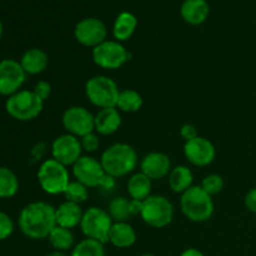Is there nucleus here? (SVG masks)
<instances>
[{"label": "nucleus", "instance_id": "20", "mask_svg": "<svg viewBox=\"0 0 256 256\" xmlns=\"http://www.w3.org/2000/svg\"><path fill=\"white\" fill-rule=\"evenodd\" d=\"M210 6L206 0H184L180 14L184 22L190 25H200L208 19Z\"/></svg>", "mask_w": 256, "mask_h": 256}, {"label": "nucleus", "instance_id": "41", "mask_svg": "<svg viewBox=\"0 0 256 256\" xmlns=\"http://www.w3.org/2000/svg\"><path fill=\"white\" fill-rule=\"evenodd\" d=\"M2 34H4V25H2V20H0V40H2Z\"/></svg>", "mask_w": 256, "mask_h": 256}, {"label": "nucleus", "instance_id": "18", "mask_svg": "<svg viewBox=\"0 0 256 256\" xmlns=\"http://www.w3.org/2000/svg\"><path fill=\"white\" fill-rule=\"evenodd\" d=\"M82 215H84V212H82V206L79 204L66 202V200L58 208H55L56 225L58 226L66 228V229L70 230L76 226H80Z\"/></svg>", "mask_w": 256, "mask_h": 256}, {"label": "nucleus", "instance_id": "9", "mask_svg": "<svg viewBox=\"0 0 256 256\" xmlns=\"http://www.w3.org/2000/svg\"><path fill=\"white\" fill-rule=\"evenodd\" d=\"M92 60L99 68L105 70H116L124 66L130 59L128 50L116 40H105L95 46L92 52Z\"/></svg>", "mask_w": 256, "mask_h": 256}, {"label": "nucleus", "instance_id": "40", "mask_svg": "<svg viewBox=\"0 0 256 256\" xmlns=\"http://www.w3.org/2000/svg\"><path fill=\"white\" fill-rule=\"evenodd\" d=\"M44 256H70V255H68L66 252H58V250H54V252H48V254H45Z\"/></svg>", "mask_w": 256, "mask_h": 256}, {"label": "nucleus", "instance_id": "34", "mask_svg": "<svg viewBox=\"0 0 256 256\" xmlns=\"http://www.w3.org/2000/svg\"><path fill=\"white\" fill-rule=\"evenodd\" d=\"M32 92H35V95H36L39 99H42V102H45L49 99L50 95H52V85H50V82H45V80H40V82H38L36 84H35Z\"/></svg>", "mask_w": 256, "mask_h": 256}, {"label": "nucleus", "instance_id": "27", "mask_svg": "<svg viewBox=\"0 0 256 256\" xmlns=\"http://www.w3.org/2000/svg\"><path fill=\"white\" fill-rule=\"evenodd\" d=\"M142 104H144V100L136 90H120L116 102V108L120 110V112H136L142 109Z\"/></svg>", "mask_w": 256, "mask_h": 256}, {"label": "nucleus", "instance_id": "23", "mask_svg": "<svg viewBox=\"0 0 256 256\" xmlns=\"http://www.w3.org/2000/svg\"><path fill=\"white\" fill-rule=\"evenodd\" d=\"M168 176H169L168 182H169L170 189L180 195L184 194L186 190H189L192 186V182H194L192 172L189 169V166H185V165L172 168Z\"/></svg>", "mask_w": 256, "mask_h": 256}, {"label": "nucleus", "instance_id": "36", "mask_svg": "<svg viewBox=\"0 0 256 256\" xmlns=\"http://www.w3.org/2000/svg\"><path fill=\"white\" fill-rule=\"evenodd\" d=\"M244 204L245 208H246L250 212L256 214V186L250 189L249 192H248V194L245 195Z\"/></svg>", "mask_w": 256, "mask_h": 256}, {"label": "nucleus", "instance_id": "38", "mask_svg": "<svg viewBox=\"0 0 256 256\" xmlns=\"http://www.w3.org/2000/svg\"><path fill=\"white\" fill-rule=\"evenodd\" d=\"M142 209V202H140V200L130 199V212H132V216L140 215Z\"/></svg>", "mask_w": 256, "mask_h": 256}, {"label": "nucleus", "instance_id": "13", "mask_svg": "<svg viewBox=\"0 0 256 256\" xmlns=\"http://www.w3.org/2000/svg\"><path fill=\"white\" fill-rule=\"evenodd\" d=\"M82 156L79 138L70 134L59 135L52 144V158L64 166H72Z\"/></svg>", "mask_w": 256, "mask_h": 256}, {"label": "nucleus", "instance_id": "6", "mask_svg": "<svg viewBox=\"0 0 256 256\" xmlns=\"http://www.w3.org/2000/svg\"><path fill=\"white\" fill-rule=\"evenodd\" d=\"M36 176L39 186L49 195L64 194L65 189L72 182L68 168L52 158L44 160L40 164Z\"/></svg>", "mask_w": 256, "mask_h": 256}, {"label": "nucleus", "instance_id": "21", "mask_svg": "<svg viewBox=\"0 0 256 256\" xmlns=\"http://www.w3.org/2000/svg\"><path fill=\"white\" fill-rule=\"evenodd\" d=\"M109 242L118 249H128L136 242V232L129 222H114L109 232Z\"/></svg>", "mask_w": 256, "mask_h": 256}, {"label": "nucleus", "instance_id": "15", "mask_svg": "<svg viewBox=\"0 0 256 256\" xmlns=\"http://www.w3.org/2000/svg\"><path fill=\"white\" fill-rule=\"evenodd\" d=\"M184 155L194 166H208L216 156L214 144L204 136H198L190 142H185Z\"/></svg>", "mask_w": 256, "mask_h": 256}, {"label": "nucleus", "instance_id": "3", "mask_svg": "<svg viewBox=\"0 0 256 256\" xmlns=\"http://www.w3.org/2000/svg\"><path fill=\"white\" fill-rule=\"evenodd\" d=\"M180 209L190 222H205L212 219L215 206L212 196L205 192L199 185H192L189 190L182 194Z\"/></svg>", "mask_w": 256, "mask_h": 256}, {"label": "nucleus", "instance_id": "17", "mask_svg": "<svg viewBox=\"0 0 256 256\" xmlns=\"http://www.w3.org/2000/svg\"><path fill=\"white\" fill-rule=\"evenodd\" d=\"M122 112L118 108L100 109L95 115V132L99 135H112L122 126Z\"/></svg>", "mask_w": 256, "mask_h": 256}, {"label": "nucleus", "instance_id": "31", "mask_svg": "<svg viewBox=\"0 0 256 256\" xmlns=\"http://www.w3.org/2000/svg\"><path fill=\"white\" fill-rule=\"evenodd\" d=\"M200 186L210 196H214V195H218L219 192H222V189H224V179L218 174H209L202 179Z\"/></svg>", "mask_w": 256, "mask_h": 256}, {"label": "nucleus", "instance_id": "22", "mask_svg": "<svg viewBox=\"0 0 256 256\" xmlns=\"http://www.w3.org/2000/svg\"><path fill=\"white\" fill-rule=\"evenodd\" d=\"M138 26V18L130 12H122L116 16L112 26V35L119 42H126L135 32Z\"/></svg>", "mask_w": 256, "mask_h": 256}, {"label": "nucleus", "instance_id": "10", "mask_svg": "<svg viewBox=\"0 0 256 256\" xmlns=\"http://www.w3.org/2000/svg\"><path fill=\"white\" fill-rule=\"evenodd\" d=\"M62 122L68 134L76 138L95 132V115L84 106H70L64 112Z\"/></svg>", "mask_w": 256, "mask_h": 256}, {"label": "nucleus", "instance_id": "19", "mask_svg": "<svg viewBox=\"0 0 256 256\" xmlns=\"http://www.w3.org/2000/svg\"><path fill=\"white\" fill-rule=\"evenodd\" d=\"M19 62L28 75H39L46 70L49 65V56L44 50L32 48L24 52Z\"/></svg>", "mask_w": 256, "mask_h": 256}, {"label": "nucleus", "instance_id": "28", "mask_svg": "<svg viewBox=\"0 0 256 256\" xmlns=\"http://www.w3.org/2000/svg\"><path fill=\"white\" fill-rule=\"evenodd\" d=\"M108 212L114 222H128L132 218L130 199L125 196H116L109 202Z\"/></svg>", "mask_w": 256, "mask_h": 256}, {"label": "nucleus", "instance_id": "11", "mask_svg": "<svg viewBox=\"0 0 256 256\" xmlns=\"http://www.w3.org/2000/svg\"><path fill=\"white\" fill-rule=\"evenodd\" d=\"M26 75L18 60H0V95L9 98L22 90Z\"/></svg>", "mask_w": 256, "mask_h": 256}, {"label": "nucleus", "instance_id": "14", "mask_svg": "<svg viewBox=\"0 0 256 256\" xmlns=\"http://www.w3.org/2000/svg\"><path fill=\"white\" fill-rule=\"evenodd\" d=\"M72 168L75 180L86 188H99L100 182L105 175L100 160L89 155H82Z\"/></svg>", "mask_w": 256, "mask_h": 256}, {"label": "nucleus", "instance_id": "8", "mask_svg": "<svg viewBox=\"0 0 256 256\" xmlns=\"http://www.w3.org/2000/svg\"><path fill=\"white\" fill-rule=\"evenodd\" d=\"M112 224L114 222L110 218L108 210L92 206L84 212L82 222H80V229L88 239L106 244L109 242V232Z\"/></svg>", "mask_w": 256, "mask_h": 256}, {"label": "nucleus", "instance_id": "7", "mask_svg": "<svg viewBox=\"0 0 256 256\" xmlns=\"http://www.w3.org/2000/svg\"><path fill=\"white\" fill-rule=\"evenodd\" d=\"M142 222L155 229H162L172 224L174 219V206L166 196L150 195L142 202L140 212Z\"/></svg>", "mask_w": 256, "mask_h": 256}, {"label": "nucleus", "instance_id": "2", "mask_svg": "<svg viewBox=\"0 0 256 256\" xmlns=\"http://www.w3.org/2000/svg\"><path fill=\"white\" fill-rule=\"evenodd\" d=\"M105 174L119 179L132 174L139 164L138 152L132 145L116 142L102 152L100 158Z\"/></svg>", "mask_w": 256, "mask_h": 256}, {"label": "nucleus", "instance_id": "24", "mask_svg": "<svg viewBox=\"0 0 256 256\" xmlns=\"http://www.w3.org/2000/svg\"><path fill=\"white\" fill-rule=\"evenodd\" d=\"M126 190L130 199L144 202L152 195V180L142 172H135L128 180Z\"/></svg>", "mask_w": 256, "mask_h": 256}, {"label": "nucleus", "instance_id": "35", "mask_svg": "<svg viewBox=\"0 0 256 256\" xmlns=\"http://www.w3.org/2000/svg\"><path fill=\"white\" fill-rule=\"evenodd\" d=\"M180 136H182L185 142H190V140L199 136V134H198V130L196 128H195V125L185 124L182 125V129H180Z\"/></svg>", "mask_w": 256, "mask_h": 256}, {"label": "nucleus", "instance_id": "37", "mask_svg": "<svg viewBox=\"0 0 256 256\" xmlns=\"http://www.w3.org/2000/svg\"><path fill=\"white\" fill-rule=\"evenodd\" d=\"M115 185H116V179L112 176H110V175L105 174L104 178L102 179V182H100L99 188L102 190H104V192H112L115 188Z\"/></svg>", "mask_w": 256, "mask_h": 256}, {"label": "nucleus", "instance_id": "42", "mask_svg": "<svg viewBox=\"0 0 256 256\" xmlns=\"http://www.w3.org/2000/svg\"><path fill=\"white\" fill-rule=\"evenodd\" d=\"M140 256H155V255H152V254H142V255H140Z\"/></svg>", "mask_w": 256, "mask_h": 256}, {"label": "nucleus", "instance_id": "12", "mask_svg": "<svg viewBox=\"0 0 256 256\" xmlns=\"http://www.w3.org/2000/svg\"><path fill=\"white\" fill-rule=\"evenodd\" d=\"M74 36L82 46L92 48L106 40L108 29L104 22L96 18H85L80 20L74 29Z\"/></svg>", "mask_w": 256, "mask_h": 256}, {"label": "nucleus", "instance_id": "4", "mask_svg": "<svg viewBox=\"0 0 256 256\" xmlns=\"http://www.w3.org/2000/svg\"><path fill=\"white\" fill-rule=\"evenodd\" d=\"M44 102L32 90L22 89L9 96L5 102V110L18 122H30L42 114Z\"/></svg>", "mask_w": 256, "mask_h": 256}, {"label": "nucleus", "instance_id": "29", "mask_svg": "<svg viewBox=\"0 0 256 256\" xmlns=\"http://www.w3.org/2000/svg\"><path fill=\"white\" fill-rule=\"evenodd\" d=\"M104 245L96 240L85 238L72 248L70 256H105L106 254H105Z\"/></svg>", "mask_w": 256, "mask_h": 256}, {"label": "nucleus", "instance_id": "1", "mask_svg": "<svg viewBox=\"0 0 256 256\" xmlns=\"http://www.w3.org/2000/svg\"><path fill=\"white\" fill-rule=\"evenodd\" d=\"M18 224L20 232L29 239H48L56 226L55 208L45 202H30L20 212Z\"/></svg>", "mask_w": 256, "mask_h": 256}, {"label": "nucleus", "instance_id": "39", "mask_svg": "<svg viewBox=\"0 0 256 256\" xmlns=\"http://www.w3.org/2000/svg\"><path fill=\"white\" fill-rule=\"evenodd\" d=\"M180 256H205L200 252L199 249H195V248H189V249H185L184 252L180 254Z\"/></svg>", "mask_w": 256, "mask_h": 256}, {"label": "nucleus", "instance_id": "33", "mask_svg": "<svg viewBox=\"0 0 256 256\" xmlns=\"http://www.w3.org/2000/svg\"><path fill=\"white\" fill-rule=\"evenodd\" d=\"M80 144H82V152H95L100 146L99 134L95 132H90V134L84 135L82 138H80Z\"/></svg>", "mask_w": 256, "mask_h": 256}, {"label": "nucleus", "instance_id": "5", "mask_svg": "<svg viewBox=\"0 0 256 256\" xmlns=\"http://www.w3.org/2000/svg\"><path fill=\"white\" fill-rule=\"evenodd\" d=\"M120 90L116 82L106 75H95L85 84V95L99 109L116 108Z\"/></svg>", "mask_w": 256, "mask_h": 256}, {"label": "nucleus", "instance_id": "16", "mask_svg": "<svg viewBox=\"0 0 256 256\" xmlns=\"http://www.w3.org/2000/svg\"><path fill=\"white\" fill-rule=\"evenodd\" d=\"M140 172L146 175L150 180H160L172 172V162L164 152H152L145 155L139 162Z\"/></svg>", "mask_w": 256, "mask_h": 256}, {"label": "nucleus", "instance_id": "25", "mask_svg": "<svg viewBox=\"0 0 256 256\" xmlns=\"http://www.w3.org/2000/svg\"><path fill=\"white\" fill-rule=\"evenodd\" d=\"M48 239H49L50 245L58 252H66L68 250H72V248L75 246V238L72 230L58 226V225L52 230Z\"/></svg>", "mask_w": 256, "mask_h": 256}, {"label": "nucleus", "instance_id": "32", "mask_svg": "<svg viewBox=\"0 0 256 256\" xmlns=\"http://www.w3.org/2000/svg\"><path fill=\"white\" fill-rule=\"evenodd\" d=\"M14 232V222L4 212H0V242L9 239Z\"/></svg>", "mask_w": 256, "mask_h": 256}, {"label": "nucleus", "instance_id": "26", "mask_svg": "<svg viewBox=\"0 0 256 256\" xmlns=\"http://www.w3.org/2000/svg\"><path fill=\"white\" fill-rule=\"evenodd\" d=\"M19 192V179L12 169L0 166V199H10Z\"/></svg>", "mask_w": 256, "mask_h": 256}, {"label": "nucleus", "instance_id": "30", "mask_svg": "<svg viewBox=\"0 0 256 256\" xmlns=\"http://www.w3.org/2000/svg\"><path fill=\"white\" fill-rule=\"evenodd\" d=\"M62 195L65 196L66 202H72L80 205L86 202V199L89 198V188L75 180V182H69Z\"/></svg>", "mask_w": 256, "mask_h": 256}]
</instances>
